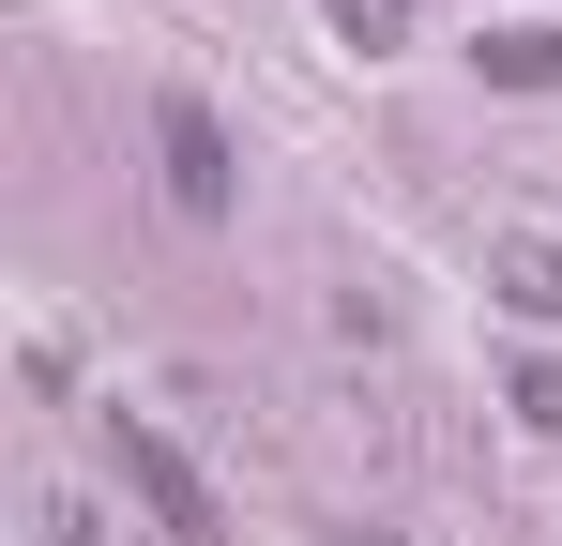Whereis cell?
<instances>
[{
  "instance_id": "obj_5",
  "label": "cell",
  "mask_w": 562,
  "mask_h": 546,
  "mask_svg": "<svg viewBox=\"0 0 562 546\" xmlns=\"http://www.w3.org/2000/svg\"><path fill=\"white\" fill-rule=\"evenodd\" d=\"M319 15H335V31H350L366 61H380V46H395V31H411V0H319Z\"/></svg>"
},
{
  "instance_id": "obj_6",
  "label": "cell",
  "mask_w": 562,
  "mask_h": 546,
  "mask_svg": "<svg viewBox=\"0 0 562 546\" xmlns=\"http://www.w3.org/2000/svg\"><path fill=\"white\" fill-rule=\"evenodd\" d=\"M517 425H548V441H562V364H532V379H517Z\"/></svg>"
},
{
  "instance_id": "obj_1",
  "label": "cell",
  "mask_w": 562,
  "mask_h": 546,
  "mask_svg": "<svg viewBox=\"0 0 562 546\" xmlns=\"http://www.w3.org/2000/svg\"><path fill=\"white\" fill-rule=\"evenodd\" d=\"M92 425H106V470H122L137 501H153V532H168V546H228V501L198 486V455L168 441L153 410H92Z\"/></svg>"
},
{
  "instance_id": "obj_2",
  "label": "cell",
  "mask_w": 562,
  "mask_h": 546,
  "mask_svg": "<svg viewBox=\"0 0 562 546\" xmlns=\"http://www.w3.org/2000/svg\"><path fill=\"white\" fill-rule=\"evenodd\" d=\"M153 168H168V213H198V228L244 197V168H228V122H213L198 91H153Z\"/></svg>"
},
{
  "instance_id": "obj_3",
  "label": "cell",
  "mask_w": 562,
  "mask_h": 546,
  "mask_svg": "<svg viewBox=\"0 0 562 546\" xmlns=\"http://www.w3.org/2000/svg\"><path fill=\"white\" fill-rule=\"evenodd\" d=\"M486 288H502L517 319H562V243L548 228H502V243H486Z\"/></svg>"
},
{
  "instance_id": "obj_4",
  "label": "cell",
  "mask_w": 562,
  "mask_h": 546,
  "mask_svg": "<svg viewBox=\"0 0 562 546\" xmlns=\"http://www.w3.org/2000/svg\"><path fill=\"white\" fill-rule=\"evenodd\" d=\"M471 61H486V77H502V91H548V77H562V31H486Z\"/></svg>"
}]
</instances>
